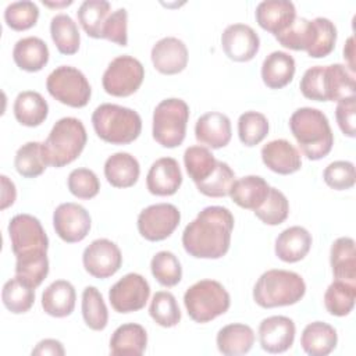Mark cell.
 Here are the masks:
<instances>
[{"instance_id": "cell-28", "label": "cell", "mask_w": 356, "mask_h": 356, "mask_svg": "<svg viewBox=\"0 0 356 356\" xmlns=\"http://www.w3.org/2000/svg\"><path fill=\"white\" fill-rule=\"evenodd\" d=\"M139 174L140 167L138 160L127 152H117L107 157L104 163V177L114 188L134 186Z\"/></svg>"}, {"instance_id": "cell-21", "label": "cell", "mask_w": 356, "mask_h": 356, "mask_svg": "<svg viewBox=\"0 0 356 356\" xmlns=\"http://www.w3.org/2000/svg\"><path fill=\"white\" fill-rule=\"evenodd\" d=\"M182 184V172L179 164L172 157H161L156 160L146 175V186L152 195L171 196Z\"/></svg>"}, {"instance_id": "cell-2", "label": "cell", "mask_w": 356, "mask_h": 356, "mask_svg": "<svg viewBox=\"0 0 356 356\" xmlns=\"http://www.w3.org/2000/svg\"><path fill=\"white\" fill-rule=\"evenodd\" d=\"M278 43L291 50H306L313 58L328 56L337 42L334 22L324 17L296 18L292 25L275 36Z\"/></svg>"}, {"instance_id": "cell-51", "label": "cell", "mask_w": 356, "mask_h": 356, "mask_svg": "<svg viewBox=\"0 0 356 356\" xmlns=\"http://www.w3.org/2000/svg\"><path fill=\"white\" fill-rule=\"evenodd\" d=\"M127 26H128V13L125 8H117L115 11L110 13L107 17L100 39H107L110 42H114L120 46L128 44V35H127Z\"/></svg>"}, {"instance_id": "cell-8", "label": "cell", "mask_w": 356, "mask_h": 356, "mask_svg": "<svg viewBox=\"0 0 356 356\" xmlns=\"http://www.w3.org/2000/svg\"><path fill=\"white\" fill-rule=\"evenodd\" d=\"M184 305L189 317L203 324L224 314L229 309L231 298L218 281L200 280L186 289Z\"/></svg>"}, {"instance_id": "cell-19", "label": "cell", "mask_w": 356, "mask_h": 356, "mask_svg": "<svg viewBox=\"0 0 356 356\" xmlns=\"http://www.w3.org/2000/svg\"><path fill=\"white\" fill-rule=\"evenodd\" d=\"M152 63L164 75H174L185 70L188 64L186 44L174 36H167L156 42L152 47Z\"/></svg>"}, {"instance_id": "cell-52", "label": "cell", "mask_w": 356, "mask_h": 356, "mask_svg": "<svg viewBox=\"0 0 356 356\" xmlns=\"http://www.w3.org/2000/svg\"><path fill=\"white\" fill-rule=\"evenodd\" d=\"M355 114H356V102L355 97H348L339 100L335 108V118L338 122L339 129L345 136L355 138L356 128H355Z\"/></svg>"}, {"instance_id": "cell-41", "label": "cell", "mask_w": 356, "mask_h": 356, "mask_svg": "<svg viewBox=\"0 0 356 356\" xmlns=\"http://www.w3.org/2000/svg\"><path fill=\"white\" fill-rule=\"evenodd\" d=\"M14 167L24 178H36L44 172L47 163L43 156L40 142H28L22 145L14 157Z\"/></svg>"}, {"instance_id": "cell-35", "label": "cell", "mask_w": 356, "mask_h": 356, "mask_svg": "<svg viewBox=\"0 0 356 356\" xmlns=\"http://www.w3.org/2000/svg\"><path fill=\"white\" fill-rule=\"evenodd\" d=\"M50 35L61 54H75L79 49L81 36L76 22L68 14H57L50 21Z\"/></svg>"}, {"instance_id": "cell-10", "label": "cell", "mask_w": 356, "mask_h": 356, "mask_svg": "<svg viewBox=\"0 0 356 356\" xmlns=\"http://www.w3.org/2000/svg\"><path fill=\"white\" fill-rule=\"evenodd\" d=\"M46 89L57 102L74 108L85 107L92 95L86 76L71 65H60L53 70L46 79Z\"/></svg>"}, {"instance_id": "cell-49", "label": "cell", "mask_w": 356, "mask_h": 356, "mask_svg": "<svg viewBox=\"0 0 356 356\" xmlns=\"http://www.w3.org/2000/svg\"><path fill=\"white\" fill-rule=\"evenodd\" d=\"M70 192L78 199H92L100 191L97 175L89 168H75L70 172L67 179Z\"/></svg>"}, {"instance_id": "cell-23", "label": "cell", "mask_w": 356, "mask_h": 356, "mask_svg": "<svg viewBox=\"0 0 356 356\" xmlns=\"http://www.w3.org/2000/svg\"><path fill=\"white\" fill-rule=\"evenodd\" d=\"M231 121L218 111L200 115L195 124L196 140L211 149H221L231 140Z\"/></svg>"}, {"instance_id": "cell-37", "label": "cell", "mask_w": 356, "mask_h": 356, "mask_svg": "<svg viewBox=\"0 0 356 356\" xmlns=\"http://www.w3.org/2000/svg\"><path fill=\"white\" fill-rule=\"evenodd\" d=\"M111 6L106 0H85L78 11V21L88 36L100 39L103 25L110 15Z\"/></svg>"}, {"instance_id": "cell-36", "label": "cell", "mask_w": 356, "mask_h": 356, "mask_svg": "<svg viewBox=\"0 0 356 356\" xmlns=\"http://www.w3.org/2000/svg\"><path fill=\"white\" fill-rule=\"evenodd\" d=\"M356 299V284L335 280L324 293V306L327 312L337 317L348 316Z\"/></svg>"}, {"instance_id": "cell-44", "label": "cell", "mask_w": 356, "mask_h": 356, "mask_svg": "<svg viewBox=\"0 0 356 356\" xmlns=\"http://www.w3.org/2000/svg\"><path fill=\"white\" fill-rule=\"evenodd\" d=\"M268 134V120L259 111H245L238 118L239 140L245 146L259 145Z\"/></svg>"}, {"instance_id": "cell-7", "label": "cell", "mask_w": 356, "mask_h": 356, "mask_svg": "<svg viewBox=\"0 0 356 356\" xmlns=\"http://www.w3.org/2000/svg\"><path fill=\"white\" fill-rule=\"evenodd\" d=\"M306 292L303 278L293 271L273 268L263 273L254 284L253 299L264 309L298 303Z\"/></svg>"}, {"instance_id": "cell-38", "label": "cell", "mask_w": 356, "mask_h": 356, "mask_svg": "<svg viewBox=\"0 0 356 356\" xmlns=\"http://www.w3.org/2000/svg\"><path fill=\"white\" fill-rule=\"evenodd\" d=\"M1 300L6 309L11 313H26L35 302V288H32L18 277L11 278L3 286Z\"/></svg>"}, {"instance_id": "cell-12", "label": "cell", "mask_w": 356, "mask_h": 356, "mask_svg": "<svg viewBox=\"0 0 356 356\" xmlns=\"http://www.w3.org/2000/svg\"><path fill=\"white\" fill-rule=\"evenodd\" d=\"M145 78L142 63L128 54H122L111 60L106 68L102 83L106 93L115 97H127L135 93Z\"/></svg>"}, {"instance_id": "cell-22", "label": "cell", "mask_w": 356, "mask_h": 356, "mask_svg": "<svg viewBox=\"0 0 356 356\" xmlns=\"http://www.w3.org/2000/svg\"><path fill=\"white\" fill-rule=\"evenodd\" d=\"M261 160L271 171L289 175L300 170L302 157L298 149L286 139H274L261 147Z\"/></svg>"}, {"instance_id": "cell-4", "label": "cell", "mask_w": 356, "mask_h": 356, "mask_svg": "<svg viewBox=\"0 0 356 356\" xmlns=\"http://www.w3.org/2000/svg\"><path fill=\"white\" fill-rule=\"evenodd\" d=\"M289 128L302 153L309 160H320L331 152L334 134L327 115L318 108H298L289 118Z\"/></svg>"}, {"instance_id": "cell-5", "label": "cell", "mask_w": 356, "mask_h": 356, "mask_svg": "<svg viewBox=\"0 0 356 356\" xmlns=\"http://www.w3.org/2000/svg\"><path fill=\"white\" fill-rule=\"evenodd\" d=\"M86 140V129L81 120L75 117L60 118L42 143L47 165L61 168L72 163L82 153Z\"/></svg>"}, {"instance_id": "cell-1", "label": "cell", "mask_w": 356, "mask_h": 356, "mask_svg": "<svg viewBox=\"0 0 356 356\" xmlns=\"http://www.w3.org/2000/svg\"><path fill=\"white\" fill-rule=\"evenodd\" d=\"M234 216L222 206L204 207L182 232V245L196 259H220L231 245Z\"/></svg>"}, {"instance_id": "cell-32", "label": "cell", "mask_w": 356, "mask_h": 356, "mask_svg": "<svg viewBox=\"0 0 356 356\" xmlns=\"http://www.w3.org/2000/svg\"><path fill=\"white\" fill-rule=\"evenodd\" d=\"M330 263L335 280L356 284V250L352 238L341 236L332 242Z\"/></svg>"}, {"instance_id": "cell-24", "label": "cell", "mask_w": 356, "mask_h": 356, "mask_svg": "<svg viewBox=\"0 0 356 356\" xmlns=\"http://www.w3.org/2000/svg\"><path fill=\"white\" fill-rule=\"evenodd\" d=\"M312 234L300 227L293 225L284 229L275 239V254L285 263H296L306 257L312 248Z\"/></svg>"}, {"instance_id": "cell-42", "label": "cell", "mask_w": 356, "mask_h": 356, "mask_svg": "<svg viewBox=\"0 0 356 356\" xmlns=\"http://www.w3.org/2000/svg\"><path fill=\"white\" fill-rule=\"evenodd\" d=\"M149 314L156 324L170 328L181 321V310L175 296L168 291H159L153 295Z\"/></svg>"}, {"instance_id": "cell-16", "label": "cell", "mask_w": 356, "mask_h": 356, "mask_svg": "<svg viewBox=\"0 0 356 356\" xmlns=\"http://www.w3.org/2000/svg\"><path fill=\"white\" fill-rule=\"evenodd\" d=\"M90 216L78 203L67 202L56 207L53 213V227L56 234L67 243L81 242L90 231Z\"/></svg>"}, {"instance_id": "cell-6", "label": "cell", "mask_w": 356, "mask_h": 356, "mask_svg": "<svg viewBox=\"0 0 356 356\" xmlns=\"http://www.w3.org/2000/svg\"><path fill=\"white\" fill-rule=\"evenodd\" d=\"M92 125L102 140L111 145H128L140 135L142 118L129 107L103 103L95 108Z\"/></svg>"}, {"instance_id": "cell-18", "label": "cell", "mask_w": 356, "mask_h": 356, "mask_svg": "<svg viewBox=\"0 0 356 356\" xmlns=\"http://www.w3.org/2000/svg\"><path fill=\"white\" fill-rule=\"evenodd\" d=\"M257 334L263 350L282 353L293 345L296 327L293 320L286 316H271L260 323Z\"/></svg>"}, {"instance_id": "cell-55", "label": "cell", "mask_w": 356, "mask_h": 356, "mask_svg": "<svg viewBox=\"0 0 356 356\" xmlns=\"http://www.w3.org/2000/svg\"><path fill=\"white\" fill-rule=\"evenodd\" d=\"M353 56H355V44H353V36L348 38L346 44L343 47V57L348 61V67L350 72H355V63H353Z\"/></svg>"}, {"instance_id": "cell-39", "label": "cell", "mask_w": 356, "mask_h": 356, "mask_svg": "<svg viewBox=\"0 0 356 356\" xmlns=\"http://www.w3.org/2000/svg\"><path fill=\"white\" fill-rule=\"evenodd\" d=\"M218 160L204 146H189L184 153V164L195 184L207 179L216 170Z\"/></svg>"}, {"instance_id": "cell-26", "label": "cell", "mask_w": 356, "mask_h": 356, "mask_svg": "<svg viewBox=\"0 0 356 356\" xmlns=\"http://www.w3.org/2000/svg\"><path fill=\"white\" fill-rule=\"evenodd\" d=\"M270 188L271 186L264 178L259 175H246L234 181L229 196L239 207L254 211L266 200Z\"/></svg>"}, {"instance_id": "cell-27", "label": "cell", "mask_w": 356, "mask_h": 356, "mask_svg": "<svg viewBox=\"0 0 356 356\" xmlns=\"http://www.w3.org/2000/svg\"><path fill=\"white\" fill-rule=\"evenodd\" d=\"M147 345L146 330L136 323L115 328L110 338V353L114 356H140Z\"/></svg>"}, {"instance_id": "cell-50", "label": "cell", "mask_w": 356, "mask_h": 356, "mask_svg": "<svg viewBox=\"0 0 356 356\" xmlns=\"http://www.w3.org/2000/svg\"><path fill=\"white\" fill-rule=\"evenodd\" d=\"M323 179L330 188L335 191L350 189L356 181L355 165L352 161L346 160L332 161L325 167L323 172Z\"/></svg>"}, {"instance_id": "cell-53", "label": "cell", "mask_w": 356, "mask_h": 356, "mask_svg": "<svg viewBox=\"0 0 356 356\" xmlns=\"http://www.w3.org/2000/svg\"><path fill=\"white\" fill-rule=\"evenodd\" d=\"M65 353L64 346L60 341L57 339H42L33 349H32V355H53V356H63Z\"/></svg>"}, {"instance_id": "cell-3", "label": "cell", "mask_w": 356, "mask_h": 356, "mask_svg": "<svg viewBox=\"0 0 356 356\" xmlns=\"http://www.w3.org/2000/svg\"><path fill=\"white\" fill-rule=\"evenodd\" d=\"M299 88L306 99L339 102L355 97V74L343 64L314 65L305 71Z\"/></svg>"}, {"instance_id": "cell-15", "label": "cell", "mask_w": 356, "mask_h": 356, "mask_svg": "<svg viewBox=\"0 0 356 356\" xmlns=\"http://www.w3.org/2000/svg\"><path fill=\"white\" fill-rule=\"evenodd\" d=\"M82 263L85 270L95 278H108L114 275L121 264L122 254L120 248L110 239L100 238L92 241L83 250Z\"/></svg>"}, {"instance_id": "cell-29", "label": "cell", "mask_w": 356, "mask_h": 356, "mask_svg": "<svg viewBox=\"0 0 356 356\" xmlns=\"http://www.w3.org/2000/svg\"><path fill=\"white\" fill-rule=\"evenodd\" d=\"M338 343V335L332 325L324 321H313L303 328L300 345L310 356H325L331 353Z\"/></svg>"}, {"instance_id": "cell-34", "label": "cell", "mask_w": 356, "mask_h": 356, "mask_svg": "<svg viewBox=\"0 0 356 356\" xmlns=\"http://www.w3.org/2000/svg\"><path fill=\"white\" fill-rule=\"evenodd\" d=\"M13 111L21 125L38 127L47 118L49 104L39 92L24 90L17 95Z\"/></svg>"}, {"instance_id": "cell-56", "label": "cell", "mask_w": 356, "mask_h": 356, "mask_svg": "<svg viewBox=\"0 0 356 356\" xmlns=\"http://www.w3.org/2000/svg\"><path fill=\"white\" fill-rule=\"evenodd\" d=\"M43 4H44V6H49V7H64V6L72 4V1L68 0V1H63V3H49V1H44V0H43Z\"/></svg>"}, {"instance_id": "cell-9", "label": "cell", "mask_w": 356, "mask_h": 356, "mask_svg": "<svg viewBox=\"0 0 356 356\" xmlns=\"http://www.w3.org/2000/svg\"><path fill=\"white\" fill-rule=\"evenodd\" d=\"M189 120V106L185 100L170 97L161 100L153 111L152 134L154 140L163 147L179 146L186 135Z\"/></svg>"}, {"instance_id": "cell-46", "label": "cell", "mask_w": 356, "mask_h": 356, "mask_svg": "<svg viewBox=\"0 0 356 356\" xmlns=\"http://www.w3.org/2000/svg\"><path fill=\"white\" fill-rule=\"evenodd\" d=\"M234 181L235 174L232 168L227 163L218 161L214 172L207 179L196 184V188L200 193L209 197H222L229 195Z\"/></svg>"}, {"instance_id": "cell-31", "label": "cell", "mask_w": 356, "mask_h": 356, "mask_svg": "<svg viewBox=\"0 0 356 356\" xmlns=\"http://www.w3.org/2000/svg\"><path fill=\"white\" fill-rule=\"evenodd\" d=\"M295 60L285 51L270 53L261 64V79L270 89L286 86L295 75Z\"/></svg>"}, {"instance_id": "cell-48", "label": "cell", "mask_w": 356, "mask_h": 356, "mask_svg": "<svg viewBox=\"0 0 356 356\" xmlns=\"http://www.w3.org/2000/svg\"><path fill=\"white\" fill-rule=\"evenodd\" d=\"M49 274V259L47 254L18 259L15 263V277L31 285L32 288H38L43 280Z\"/></svg>"}, {"instance_id": "cell-20", "label": "cell", "mask_w": 356, "mask_h": 356, "mask_svg": "<svg viewBox=\"0 0 356 356\" xmlns=\"http://www.w3.org/2000/svg\"><path fill=\"white\" fill-rule=\"evenodd\" d=\"M254 17L260 28L277 36L296 19V8L289 0H264L257 4Z\"/></svg>"}, {"instance_id": "cell-11", "label": "cell", "mask_w": 356, "mask_h": 356, "mask_svg": "<svg viewBox=\"0 0 356 356\" xmlns=\"http://www.w3.org/2000/svg\"><path fill=\"white\" fill-rule=\"evenodd\" d=\"M8 235L15 259L47 254L49 238L40 221L31 214H17L8 222Z\"/></svg>"}, {"instance_id": "cell-45", "label": "cell", "mask_w": 356, "mask_h": 356, "mask_svg": "<svg viewBox=\"0 0 356 356\" xmlns=\"http://www.w3.org/2000/svg\"><path fill=\"white\" fill-rule=\"evenodd\" d=\"M289 214V203L286 196L277 188H270L266 200L254 210V216L267 225L282 224Z\"/></svg>"}, {"instance_id": "cell-54", "label": "cell", "mask_w": 356, "mask_h": 356, "mask_svg": "<svg viewBox=\"0 0 356 356\" xmlns=\"http://www.w3.org/2000/svg\"><path fill=\"white\" fill-rule=\"evenodd\" d=\"M1 204L0 209L6 210L8 206H11L15 202L17 197V189L13 181L8 179V177L1 175Z\"/></svg>"}, {"instance_id": "cell-14", "label": "cell", "mask_w": 356, "mask_h": 356, "mask_svg": "<svg viewBox=\"0 0 356 356\" xmlns=\"http://www.w3.org/2000/svg\"><path fill=\"white\" fill-rule=\"evenodd\" d=\"M149 296V282L138 273L125 274L108 291L111 307L118 313H131L143 309Z\"/></svg>"}, {"instance_id": "cell-25", "label": "cell", "mask_w": 356, "mask_h": 356, "mask_svg": "<svg viewBox=\"0 0 356 356\" xmlns=\"http://www.w3.org/2000/svg\"><path fill=\"white\" fill-rule=\"evenodd\" d=\"M76 293L70 281H53L42 293V307L51 317H67L75 309Z\"/></svg>"}, {"instance_id": "cell-40", "label": "cell", "mask_w": 356, "mask_h": 356, "mask_svg": "<svg viewBox=\"0 0 356 356\" xmlns=\"http://www.w3.org/2000/svg\"><path fill=\"white\" fill-rule=\"evenodd\" d=\"M82 317L93 331H102L108 323V312L100 291L96 286H86L82 292Z\"/></svg>"}, {"instance_id": "cell-30", "label": "cell", "mask_w": 356, "mask_h": 356, "mask_svg": "<svg viewBox=\"0 0 356 356\" xmlns=\"http://www.w3.org/2000/svg\"><path fill=\"white\" fill-rule=\"evenodd\" d=\"M13 58L17 67L28 72L40 71L49 61V47L38 36L19 39L13 49Z\"/></svg>"}, {"instance_id": "cell-43", "label": "cell", "mask_w": 356, "mask_h": 356, "mask_svg": "<svg viewBox=\"0 0 356 356\" xmlns=\"http://www.w3.org/2000/svg\"><path fill=\"white\" fill-rule=\"evenodd\" d=\"M153 277L163 286H175L182 278V267L178 257L168 250L157 252L150 261Z\"/></svg>"}, {"instance_id": "cell-17", "label": "cell", "mask_w": 356, "mask_h": 356, "mask_svg": "<svg viewBox=\"0 0 356 356\" xmlns=\"http://www.w3.org/2000/svg\"><path fill=\"white\" fill-rule=\"evenodd\" d=\"M221 46L229 60L246 63L257 54L260 39L252 26L246 24H232L222 31Z\"/></svg>"}, {"instance_id": "cell-13", "label": "cell", "mask_w": 356, "mask_h": 356, "mask_svg": "<svg viewBox=\"0 0 356 356\" xmlns=\"http://www.w3.org/2000/svg\"><path fill=\"white\" fill-rule=\"evenodd\" d=\"M181 221V213L171 203H157L147 206L138 216L139 234L150 241L159 242L168 238Z\"/></svg>"}, {"instance_id": "cell-33", "label": "cell", "mask_w": 356, "mask_h": 356, "mask_svg": "<svg viewBox=\"0 0 356 356\" xmlns=\"http://www.w3.org/2000/svg\"><path fill=\"white\" fill-rule=\"evenodd\" d=\"M220 353L225 356H239L248 353L254 343L253 330L241 323H232L224 325L216 338Z\"/></svg>"}, {"instance_id": "cell-47", "label": "cell", "mask_w": 356, "mask_h": 356, "mask_svg": "<svg viewBox=\"0 0 356 356\" xmlns=\"http://www.w3.org/2000/svg\"><path fill=\"white\" fill-rule=\"evenodd\" d=\"M39 18V8L33 1L22 0L10 3L4 10V21L14 31H26L32 28Z\"/></svg>"}]
</instances>
